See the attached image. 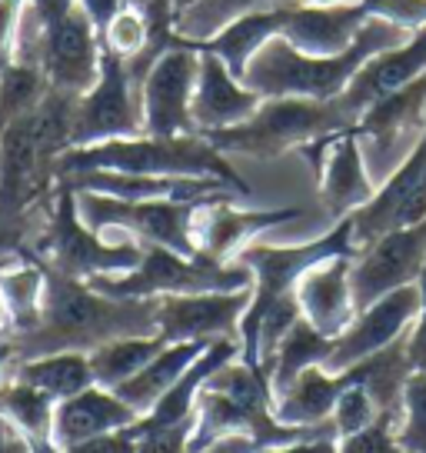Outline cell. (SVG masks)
<instances>
[{
    "instance_id": "f1b7e54d",
    "label": "cell",
    "mask_w": 426,
    "mask_h": 453,
    "mask_svg": "<svg viewBox=\"0 0 426 453\" xmlns=\"http://www.w3.org/2000/svg\"><path fill=\"white\" fill-rule=\"evenodd\" d=\"M330 350H333V340L323 337L320 330H313L303 317L290 326V334L280 340V347L273 350V357L263 364V370L270 373L273 396H284L286 387L297 380L303 370L323 367L327 364Z\"/></svg>"
},
{
    "instance_id": "7bdbcfd3",
    "label": "cell",
    "mask_w": 426,
    "mask_h": 453,
    "mask_svg": "<svg viewBox=\"0 0 426 453\" xmlns=\"http://www.w3.org/2000/svg\"><path fill=\"white\" fill-rule=\"evenodd\" d=\"M77 7L90 20V27L97 30V37H103L107 27L114 24V17L127 7V0H77Z\"/></svg>"
},
{
    "instance_id": "4316f807",
    "label": "cell",
    "mask_w": 426,
    "mask_h": 453,
    "mask_svg": "<svg viewBox=\"0 0 426 453\" xmlns=\"http://www.w3.org/2000/svg\"><path fill=\"white\" fill-rule=\"evenodd\" d=\"M213 343V340H210ZM207 340H186V343H167L160 354L141 370V373H133L127 383H120L114 394L127 403L130 411L143 417V413H150L160 403V396L171 394L173 383L184 377L186 370L194 367V360H197L207 347H210Z\"/></svg>"
},
{
    "instance_id": "d6a6232c",
    "label": "cell",
    "mask_w": 426,
    "mask_h": 453,
    "mask_svg": "<svg viewBox=\"0 0 426 453\" xmlns=\"http://www.w3.org/2000/svg\"><path fill=\"white\" fill-rule=\"evenodd\" d=\"M284 4H293V0H197L190 11L177 14L173 30L180 37V47H197V43L210 41L217 30L233 24L237 17L284 7Z\"/></svg>"
},
{
    "instance_id": "d590c367",
    "label": "cell",
    "mask_w": 426,
    "mask_h": 453,
    "mask_svg": "<svg viewBox=\"0 0 426 453\" xmlns=\"http://www.w3.org/2000/svg\"><path fill=\"white\" fill-rule=\"evenodd\" d=\"M397 443L403 453H426V373L420 370H413L403 387Z\"/></svg>"
},
{
    "instance_id": "9c48e42d",
    "label": "cell",
    "mask_w": 426,
    "mask_h": 453,
    "mask_svg": "<svg viewBox=\"0 0 426 453\" xmlns=\"http://www.w3.org/2000/svg\"><path fill=\"white\" fill-rule=\"evenodd\" d=\"M77 213L94 234L110 241H137L167 247L184 257H197L194 220L210 200H120L94 190H73Z\"/></svg>"
},
{
    "instance_id": "277c9868",
    "label": "cell",
    "mask_w": 426,
    "mask_h": 453,
    "mask_svg": "<svg viewBox=\"0 0 426 453\" xmlns=\"http://www.w3.org/2000/svg\"><path fill=\"white\" fill-rule=\"evenodd\" d=\"M90 170H110V173H137V177H210L237 190L243 200L254 197L250 184L233 170L227 154H220L203 134L184 137H127V141H107L94 147H71L57 160V180Z\"/></svg>"
},
{
    "instance_id": "f907efd6",
    "label": "cell",
    "mask_w": 426,
    "mask_h": 453,
    "mask_svg": "<svg viewBox=\"0 0 426 453\" xmlns=\"http://www.w3.org/2000/svg\"><path fill=\"white\" fill-rule=\"evenodd\" d=\"M130 7H147V4H150V0H127Z\"/></svg>"
},
{
    "instance_id": "30bf717a",
    "label": "cell",
    "mask_w": 426,
    "mask_h": 453,
    "mask_svg": "<svg viewBox=\"0 0 426 453\" xmlns=\"http://www.w3.org/2000/svg\"><path fill=\"white\" fill-rule=\"evenodd\" d=\"M426 130V77L413 81L390 97L377 100L369 111L360 113L354 134L360 141L373 184L380 187L393 170L410 157Z\"/></svg>"
},
{
    "instance_id": "d4e9b609",
    "label": "cell",
    "mask_w": 426,
    "mask_h": 453,
    "mask_svg": "<svg viewBox=\"0 0 426 453\" xmlns=\"http://www.w3.org/2000/svg\"><path fill=\"white\" fill-rule=\"evenodd\" d=\"M141 417L130 411L127 403L114 394V390H103V387H87L80 394L60 400L54 407V426H50V443L54 450H67L77 447L84 440L103 437V434H114L124 426L137 424Z\"/></svg>"
},
{
    "instance_id": "8d00e7d4",
    "label": "cell",
    "mask_w": 426,
    "mask_h": 453,
    "mask_svg": "<svg viewBox=\"0 0 426 453\" xmlns=\"http://www.w3.org/2000/svg\"><path fill=\"white\" fill-rule=\"evenodd\" d=\"M100 43H103V50L124 57L127 64L141 60L143 50H147V43H150V24H147V17H143L141 7H130L127 4V7L114 17V24L107 27V34L100 37Z\"/></svg>"
},
{
    "instance_id": "ffe728a7",
    "label": "cell",
    "mask_w": 426,
    "mask_h": 453,
    "mask_svg": "<svg viewBox=\"0 0 426 453\" xmlns=\"http://www.w3.org/2000/svg\"><path fill=\"white\" fill-rule=\"evenodd\" d=\"M100 54H103V43L97 30L90 27V20L80 14V7H73L67 17L50 24L41 37V71L47 84L64 94L84 97L97 84Z\"/></svg>"
},
{
    "instance_id": "7a4b0ae2",
    "label": "cell",
    "mask_w": 426,
    "mask_h": 453,
    "mask_svg": "<svg viewBox=\"0 0 426 453\" xmlns=\"http://www.w3.org/2000/svg\"><path fill=\"white\" fill-rule=\"evenodd\" d=\"M413 30L397 20L373 17L367 27L356 34V41L337 57H313L290 47L284 37H273L254 54L243 71V84L263 100L270 97H303V100H337L354 81V73L369 57L393 50L407 43Z\"/></svg>"
},
{
    "instance_id": "484cf974",
    "label": "cell",
    "mask_w": 426,
    "mask_h": 453,
    "mask_svg": "<svg viewBox=\"0 0 426 453\" xmlns=\"http://www.w3.org/2000/svg\"><path fill=\"white\" fill-rule=\"evenodd\" d=\"M354 383H360L356 367H346L340 373H333L327 367L303 370L297 380L286 387V394L277 396L273 417L290 426H323L333 407H337L340 394Z\"/></svg>"
},
{
    "instance_id": "1f68e13d",
    "label": "cell",
    "mask_w": 426,
    "mask_h": 453,
    "mask_svg": "<svg viewBox=\"0 0 426 453\" xmlns=\"http://www.w3.org/2000/svg\"><path fill=\"white\" fill-rule=\"evenodd\" d=\"M43 283H47V270L34 257H17L0 270V297L11 311L14 334H24L37 324L43 303Z\"/></svg>"
},
{
    "instance_id": "ab89813d",
    "label": "cell",
    "mask_w": 426,
    "mask_h": 453,
    "mask_svg": "<svg viewBox=\"0 0 426 453\" xmlns=\"http://www.w3.org/2000/svg\"><path fill=\"white\" fill-rule=\"evenodd\" d=\"M337 453H403L397 443V420L380 413L369 426L360 434L337 440Z\"/></svg>"
},
{
    "instance_id": "7c38bea8",
    "label": "cell",
    "mask_w": 426,
    "mask_h": 453,
    "mask_svg": "<svg viewBox=\"0 0 426 453\" xmlns=\"http://www.w3.org/2000/svg\"><path fill=\"white\" fill-rule=\"evenodd\" d=\"M426 264V220L410 226H397L384 237L367 243L350 264V287H354L356 313L369 303L393 294L399 287L420 280Z\"/></svg>"
},
{
    "instance_id": "e575fe53",
    "label": "cell",
    "mask_w": 426,
    "mask_h": 453,
    "mask_svg": "<svg viewBox=\"0 0 426 453\" xmlns=\"http://www.w3.org/2000/svg\"><path fill=\"white\" fill-rule=\"evenodd\" d=\"M47 90H50V84L37 64L7 60V67L0 71V130L37 111L41 100L47 97Z\"/></svg>"
},
{
    "instance_id": "8992f818",
    "label": "cell",
    "mask_w": 426,
    "mask_h": 453,
    "mask_svg": "<svg viewBox=\"0 0 426 453\" xmlns=\"http://www.w3.org/2000/svg\"><path fill=\"white\" fill-rule=\"evenodd\" d=\"M354 124L337 107V100H303V97H270L263 100L243 124L217 134H203L220 154L273 160L307 143L350 130Z\"/></svg>"
},
{
    "instance_id": "74e56055",
    "label": "cell",
    "mask_w": 426,
    "mask_h": 453,
    "mask_svg": "<svg viewBox=\"0 0 426 453\" xmlns=\"http://www.w3.org/2000/svg\"><path fill=\"white\" fill-rule=\"evenodd\" d=\"M377 417H380V411H377L373 396H369L360 383L346 387V390L340 394V400H337L333 413H330V420H333V426H337V437L360 434V430L373 424Z\"/></svg>"
},
{
    "instance_id": "44dd1931",
    "label": "cell",
    "mask_w": 426,
    "mask_h": 453,
    "mask_svg": "<svg viewBox=\"0 0 426 453\" xmlns=\"http://www.w3.org/2000/svg\"><path fill=\"white\" fill-rule=\"evenodd\" d=\"M369 0H350V4H303L293 0L286 4L284 14V37L290 47H297L303 54L313 57H337L343 54L356 34L373 20Z\"/></svg>"
},
{
    "instance_id": "f546056e",
    "label": "cell",
    "mask_w": 426,
    "mask_h": 453,
    "mask_svg": "<svg viewBox=\"0 0 426 453\" xmlns=\"http://www.w3.org/2000/svg\"><path fill=\"white\" fill-rule=\"evenodd\" d=\"M14 380L27 383V387L41 390V394H47L50 400L60 403V400L94 387V373H90L87 354H47L17 360Z\"/></svg>"
},
{
    "instance_id": "5bb4252c",
    "label": "cell",
    "mask_w": 426,
    "mask_h": 453,
    "mask_svg": "<svg viewBox=\"0 0 426 453\" xmlns=\"http://www.w3.org/2000/svg\"><path fill=\"white\" fill-rule=\"evenodd\" d=\"M200 54L194 47H173L156 60L141 81L143 134L147 137H184L197 134L190 120V100L197 87Z\"/></svg>"
},
{
    "instance_id": "b9f144b4",
    "label": "cell",
    "mask_w": 426,
    "mask_h": 453,
    "mask_svg": "<svg viewBox=\"0 0 426 453\" xmlns=\"http://www.w3.org/2000/svg\"><path fill=\"white\" fill-rule=\"evenodd\" d=\"M133 450H137V430H133V424H130V426H124V430L84 440V443L67 447V450H60V453H133Z\"/></svg>"
},
{
    "instance_id": "52a82bcc",
    "label": "cell",
    "mask_w": 426,
    "mask_h": 453,
    "mask_svg": "<svg viewBox=\"0 0 426 453\" xmlns=\"http://www.w3.org/2000/svg\"><path fill=\"white\" fill-rule=\"evenodd\" d=\"M30 257L64 277L94 280V277H117V273L133 270L143 257V243L110 241V237L94 234L77 213V194L71 187L57 184L47 226L34 243Z\"/></svg>"
},
{
    "instance_id": "f35d334b",
    "label": "cell",
    "mask_w": 426,
    "mask_h": 453,
    "mask_svg": "<svg viewBox=\"0 0 426 453\" xmlns=\"http://www.w3.org/2000/svg\"><path fill=\"white\" fill-rule=\"evenodd\" d=\"M137 430V450L133 453H190V440L197 430V417L184 424L171 426H143L141 420L133 424Z\"/></svg>"
},
{
    "instance_id": "60d3db41",
    "label": "cell",
    "mask_w": 426,
    "mask_h": 453,
    "mask_svg": "<svg viewBox=\"0 0 426 453\" xmlns=\"http://www.w3.org/2000/svg\"><path fill=\"white\" fill-rule=\"evenodd\" d=\"M416 287H420V313H416L410 334H407V354H410L413 370L426 373V264H423V273H420Z\"/></svg>"
},
{
    "instance_id": "4dcf8cb0",
    "label": "cell",
    "mask_w": 426,
    "mask_h": 453,
    "mask_svg": "<svg viewBox=\"0 0 426 453\" xmlns=\"http://www.w3.org/2000/svg\"><path fill=\"white\" fill-rule=\"evenodd\" d=\"M164 347H167V340L160 337V334H154V337H120L103 343V347L87 354L94 383L103 387V390H117L133 373H141Z\"/></svg>"
},
{
    "instance_id": "2e32d148",
    "label": "cell",
    "mask_w": 426,
    "mask_h": 453,
    "mask_svg": "<svg viewBox=\"0 0 426 453\" xmlns=\"http://www.w3.org/2000/svg\"><path fill=\"white\" fill-rule=\"evenodd\" d=\"M57 194V164L41 150L30 113L0 130V207L34 211Z\"/></svg>"
},
{
    "instance_id": "83f0119b",
    "label": "cell",
    "mask_w": 426,
    "mask_h": 453,
    "mask_svg": "<svg viewBox=\"0 0 426 453\" xmlns=\"http://www.w3.org/2000/svg\"><path fill=\"white\" fill-rule=\"evenodd\" d=\"M284 14H286V4L284 7H270V11L243 14V17H237L233 24H227L224 30H217L210 41L197 43L194 50L220 57V60L230 67V73L243 81V71H247V64L254 60L256 50H260L267 41H273V37H280V30H284Z\"/></svg>"
},
{
    "instance_id": "5b68a950",
    "label": "cell",
    "mask_w": 426,
    "mask_h": 453,
    "mask_svg": "<svg viewBox=\"0 0 426 453\" xmlns=\"http://www.w3.org/2000/svg\"><path fill=\"white\" fill-rule=\"evenodd\" d=\"M354 243V224L350 217L333 224L316 241L307 243H267V241H254L250 247H243L237 254V264L254 273V290H250V303H247V313L240 317V360L250 364V367H260V357H256V326H260V317L270 307L273 300L286 297V294H297V280L307 273L310 267H316L320 260H330V257H356Z\"/></svg>"
},
{
    "instance_id": "d6986e66",
    "label": "cell",
    "mask_w": 426,
    "mask_h": 453,
    "mask_svg": "<svg viewBox=\"0 0 426 453\" xmlns=\"http://www.w3.org/2000/svg\"><path fill=\"white\" fill-rule=\"evenodd\" d=\"M303 217L300 207H237V200H210L197 211L194 241L197 254L217 264H233L243 247L260 241L273 226H284Z\"/></svg>"
},
{
    "instance_id": "cb8c5ba5",
    "label": "cell",
    "mask_w": 426,
    "mask_h": 453,
    "mask_svg": "<svg viewBox=\"0 0 426 453\" xmlns=\"http://www.w3.org/2000/svg\"><path fill=\"white\" fill-rule=\"evenodd\" d=\"M350 264H354V257H330L297 280V303L303 320L330 340L340 337L356 317Z\"/></svg>"
},
{
    "instance_id": "7dc6e473",
    "label": "cell",
    "mask_w": 426,
    "mask_h": 453,
    "mask_svg": "<svg viewBox=\"0 0 426 453\" xmlns=\"http://www.w3.org/2000/svg\"><path fill=\"white\" fill-rule=\"evenodd\" d=\"M11 334H14V320H11V311L0 297V340H11Z\"/></svg>"
},
{
    "instance_id": "7402d4cb",
    "label": "cell",
    "mask_w": 426,
    "mask_h": 453,
    "mask_svg": "<svg viewBox=\"0 0 426 453\" xmlns=\"http://www.w3.org/2000/svg\"><path fill=\"white\" fill-rule=\"evenodd\" d=\"M420 77H426V24L420 30H413V37L407 43L369 57L367 64L354 73L346 90L337 97V107L346 113L350 124H356L360 113L369 111L377 100L397 94Z\"/></svg>"
},
{
    "instance_id": "f5cc1de1",
    "label": "cell",
    "mask_w": 426,
    "mask_h": 453,
    "mask_svg": "<svg viewBox=\"0 0 426 453\" xmlns=\"http://www.w3.org/2000/svg\"><path fill=\"white\" fill-rule=\"evenodd\" d=\"M4 267H7V264H4ZM4 267H0V270H4Z\"/></svg>"
},
{
    "instance_id": "ac0fdd59",
    "label": "cell",
    "mask_w": 426,
    "mask_h": 453,
    "mask_svg": "<svg viewBox=\"0 0 426 453\" xmlns=\"http://www.w3.org/2000/svg\"><path fill=\"white\" fill-rule=\"evenodd\" d=\"M416 313H420V287L416 283L380 297L377 303H369L367 311L356 313L354 324L346 326L340 337H333V350H330L323 367L340 373V370L367 360L390 343H397L399 337L410 334Z\"/></svg>"
},
{
    "instance_id": "9a60e30c",
    "label": "cell",
    "mask_w": 426,
    "mask_h": 453,
    "mask_svg": "<svg viewBox=\"0 0 426 453\" xmlns=\"http://www.w3.org/2000/svg\"><path fill=\"white\" fill-rule=\"evenodd\" d=\"M420 220H426V130L410 157L377 187L367 207H360L350 217L356 250H363L367 243L397 226H410Z\"/></svg>"
},
{
    "instance_id": "ee69618b",
    "label": "cell",
    "mask_w": 426,
    "mask_h": 453,
    "mask_svg": "<svg viewBox=\"0 0 426 453\" xmlns=\"http://www.w3.org/2000/svg\"><path fill=\"white\" fill-rule=\"evenodd\" d=\"M0 453H34V443L7 417H0Z\"/></svg>"
},
{
    "instance_id": "816d5d0a",
    "label": "cell",
    "mask_w": 426,
    "mask_h": 453,
    "mask_svg": "<svg viewBox=\"0 0 426 453\" xmlns=\"http://www.w3.org/2000/svg\"><path fill=\"white\" fill-rule=\"evenodd\" d=\"M7 60H11V57H4V54H0V71H4V67H7Z\"/></svg>"
},
{
    "instance_id": "681fc988",
    "label": "cell",
    "mask_w": 426,
    "mask_h": 453,
    "mask_svg": "<svg viewBox=\"0 0 426 453\" xmlns=\"http://www.w3.org/2000/svg\"><path fill=\"white\" fill-rule=\"evenodd\" d=\"M303 4H323L327 7V4H350V0H303Z\"/></svg>"
},
{
    "instance_id": "f6af8a7d",
    "label": "cell",
    "mask_w": 426,
    "mask_h": 453,
    "mask_svg": "<svg viewBox=\"0 0 426 453\" xmlns=\"http://www.w3.org/2000/svg\"><path fill=\"white\" fill-rule=\"evenodd\" d=\"M263 453H337V437H316L300 440V443H286V447H273Z\"/></svg>"
},
{
    "instance_id": "836d02e7",
    "label": "cell",
    "mask_w": 426,
    "mask_h": 453,
    "mask_svg": "<svg viewBox=\"0 0 426 453\" xmlns=\"http://www.w3.org/2000/svg\"><path fill=\"white\" fill-rule=\"evenodd\" d=\"M54 407H57V400H50L47 394L14 380V377L4 383V390H0V417H7L34 447H54L50 443Z\"/></svg>"
},
{
    "instance_id": "e0dca14e",
    "label": "cell",
    "mask_w": 426,
    "mask_h": 453,
    "mask_svg": "<svg viewBox=\"0 0 426 453\" xmlns=\"http://www.w3.org/2000/svg\"><path fill=\"white\" fill-rule=\"evenodd\" d=\"M250 290L156 297V334L167 343H186V340H207V343L237 340L240 343V317L247 313Z\"/></svg>"
},
{
    "instance_id": "3957f363",
    "label": "cell",
    "mask_w": 426,
    "mask_h": 453,
    "mask_svg": "<svg viewBox=\"0 0 426 453\" xmlns=\"http://www.w3.org/2000/svg\"><path fill=\"white\" fill-rule=\"evenodd\" d=\"M273 387L263 367H250L240 357L210 373L197 394V430L190 440V453L207 450L213 440L243 434L263 450L300 443V440L337 437L333 420L323 426H290L273 417ZM340 440V437H337Z\"/></svg>"
},
{
    "instance_id": "8fae6325",
    "label": "cell",
    "mask_w": 426,
    "mask_h": 453,
    "mask_svg": "<svg viewBox=\"0 0 426 453\" xmlns=\"http://www.w3.org/2000/svg\"><path fill=\"white\" fill-rule=\"evenodd\" d=\"M143 134L141 84L133 81L124 57L100 54L97 84L77 100L73 113V147H94L107 141H127Z\"/></svg>"
},
{
    "instance_id": "6da1fadb",
    "label": "cell",
    "mask_w": 426,
    "mask_h": 453,
    "mask_svg": "<svg viewBox=\"0 0 426 453\" xmlns=\"http://www.w3.org/2000/svg\"><path fill=\"white\" fill-rule=\"evenodd\" d=\"M47 270V267H43ZM156 300L107 297L87 280L47 270L37 324L11 334L14 360L47 354H90L120 337H154Z\"/></svg>"
},
{
    "instance_id": "bcb514c9",
    "label": "cell",
    "mask_w": 426,
    "mask_h": 453,
    "mask_svg": "<svg viewBox=\"0 0 426 453\" xmlns=\"http://www.w3.org/2000/svg\"><path fill=\"white\" fill-rule=\"evenodd\" d=\"M200 453H260V447L250 437H243V434H230V437L213 440L210 447Z\"/></svg>"
},
{
    "instance_id": "c3c4849f",
    "label": "cell",
    "mask_w": 426,
    "mask_h": 453,
    "mask_svg": "<svg viewBox=\"0 0 426 453\" xmlns=\"http://www.w3.org/2000/svg\"><path fill=\"white\" fill-rule=\"evenodd\" d=\"M194 4H197V0H173V11H177V14H184V11H190Z\"/></svg>"
},
{
    "instance_id": "ba28073f",
    "label": "cell",
    "mask_w": 426,
    "mask_h": 453,
    "mask_svg": "<svg viewBox=\"0 0 426 453\" xmlns=\"http://www.w3.org/2000/svg\"><path fill=\"white\" fill-rule=\"evenodd\" d=\"M94 290L107 297L127 300H156L173 294H230V290H250L254 273L243 264H217L207 257H184L167 247H143L141 264L117 277H94L87 280Z\"/></svg>"
},
{
    "instance_id": "4fadbf2b",
    "label": "cell",
    "mask_w": 426,
    "mask_h": 453,
    "mask_svg": "<svg viewBox=\"0 0 426 453\" xmlns=\"http://www.w3.org/2000/svg\"><path fill=\"white\" fill-rule=\"evenodd\" d=\"M297 154L310 164L316 187H320L323 211L330 213L333 224L354 217L377 194V184L369 177L367 160H363V150H360L354 127L307 143V147H300Z\"/></svg>"
},
{
    "instance_id": "603a6c76",
    "label": "cell",
    "mask_w": 426,
    "mask_h": 453,
    "mask_svg": "<svg viewBox=\"0 0 426 453\" xmlns=\"http://www.w3.org/2000/svg\"><path fill=\"white\" fill-rule=\"evenodd\" d=\"M200 54V73L197 87H194V100H190V120L197 134H217L243 124L247 117L263 104L260 94H254L243 84L240 77H233L230 67L213 54Z\"/></svg>"
}]
</instances>
